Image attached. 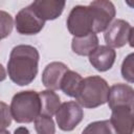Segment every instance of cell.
<instances>
[{
    "instance_id": "603a6c76",
    "label": "cell",
    "mask_w": 134,
    "mask_h": 134,
    "mask_svg": "<svg viewBox=\"0 0 134 134\" xmlns=\"http://www.w3.org/2000/svg\"><path fill=\"white\" fill-rule=\"evenodd\" d=\"M5 79H6V71H5L4 67L0 64V82L4 81Z\"/></svg>"
},
{
    "instance_id": "52a82bcc",
    "label": "cell",
    "mask_w": 134,
    "mask_h": 134,
    "mask_svg": "<svg viewBox=\"0 0 134 134\" xmlns=\"http://www.w3.org/2000/svg\"><path fill=\"white\" fill-rule=\"evenodd\" d=\"M16 29L21 35H36L39 34L45 25V21L40 19L32 10L30 5L22 8L15 19Z\"/></svg>"
},
{
    "instance_id": "e0dca14e",
    "label": "cell",
    "mask_w": 134,
    "mask_h": 134,
    "mask_svg": "<svg viewBox=\"0 0 134 134\" xmlns=\"http://www.w3.org/2000/svg\"><path fill=\"white\" fill-rule=\"evenodd\" d=\"M82 134H118L110 120H97L89 124L82 132Z\"/></svg>"
},
{
    "instance_id": "7402d4cb",
    "label": "cell",
    "mask_w": 134,
    "mask_h": 134,
    "mask_svg": "<svg viewBox=\"0 0 134 134\" xmlns=\"http://www.w3.org/2000/svg\"><path fill=\"white\" fill-rule=\"evenodd\" d=\"M14 134H29V131L25 127H19L15 130Z\"/></svg>"
},
{
    "instance_id": "4fadbf2b",
    "label": "cell",
    "mask_w": 134,
    "mask_h": 134,
    "mask_svg": "<svg viewBox=\"0 0 134 134\" xmlns=\"http://www.w3.org/2000/svg\"><path fill=\"white\" fill-rule=\"evenodd\" d=\"M116 58V52L113 48L106 45H98L97 48L89 55L90 64L100 72L112 68Z\"/></svg>"
},
{
    "instance_id": "d6986e66",
    "label": "cell",
    "mask_w": 134,
    "mask_h": 134,
    "mask_svg": "<svg viewBox=\"0 0 134 134\" xmlns=\"http://www.w3.org/2000/svg\"><path fill=\"white\" fill-rule=\"evenodd\" d=\"M13 26H14L13 17L4 10H0V40L10 35L13 30Z\"/></svg>"
},
{
    "instance_id": "6da1fadb",
    "label": "cell",
    "mask_w": 134,
    "mask_h": 134,
    "mask_svg": "<svg viewBox=\"0 0 134 134\" xmlns=\"http://www.w3.org/2000/svg\"><path fill=\"white\" fill-rule=\"evenodd\" d=\"M39 51L31 45H17L9 55L7 72L9 79L19 86L30 84L37 73L39 64Z\"/></svg>"
},
{
    "instance_id": "277c9868",
    "label": "cell",
    "mask_w": 134,
    "mask_h": 134,
    "mask_svg": "<svg viewBox=\"0 0 134 134\" xmlns=\"http://www.w3.org/2000/svg\"><path fill=\"white\" fill-rule=\"evenodd\" d=\"M67 28L74 37L94 34V16L90 5L74 6L67 18Z\"/></svg>"
},
{
    "instance_id": "7c38bea8",
    "label": "cell",
    "mask_w": 134,
    "mask_h": 134,
    "mask_svg": "<svg viewBox=\"0 0 134 134\" xmlns=\"http://www.w3.org/2000/svg\"><path fill=\"white\" fill-rule=\"evenodd\" d=\"M68 67L62 62H51L42 73V83L49 90H59L64 74L68 71Z\"/></svg>"
},
{
    "instance_id": "ba28073f",
    "label": "cell",
    "mask_w": 134,
    "mask_h": 134,
    "mask_svg": "<svg viewBox=\"0 0 134 134\" xmlns=\"http://www.w3.org/2000/svg\"><path fill=\"white\" fill-rule=\"evenodd\" d=\"M94 16V34L102 32L110 25L115 17V6L111 1L97 0L89 4Z\"/></svg>"
},
{
    "instance_id": "5b68a950",
    "label": "cell",
    "mask_w": 134,
    "mask_h": 134,
    "mask_svg": "<svg viewBox=\"0 0 134 134\" xmlns=\"http://www.w3.org/2000/svg\"><path fill=\"white\" fill-rule=\"evenodd\" d=\"M132 36H133V27L129 22L117 19L114 20L105 30L104 39L106 44L111 48H120L129 43L132 44Z\"/></svg>"
},
{
    "instance_id": "9c48e42d",
    "label": "cell",
    "mask_w": 134,
    "mask_h": 134,
    "mask_svg": "<svg viewBox=\"0 0 134 134\" xmlns=\"http://www.w3.org/2000/svg\"><path fill=\"white\" fill-rule=\"evenodd\" d=\"M108 105L112 110L117 107H131L134 104V90L130 85L115 84L109 90Z\"/></svg>"
},
{
    "instance_id": "9a60e30c",
    "label": "cell",
    "mask_w": 134,
    "mask_h": 134,
    "mask_svg": "<svg viewBox=\"0 0 134 134\" xmlns=\"http://www.w3.org/2000/svg\"><path fill=\"white\" fill-rule=\"evenodd\" d=\"M82 82H83V77L77 72L68 70L62 79L60 89L66 95L70 97H76L79 90L81 88Z\"/></svg>"
},
{
    "instance_id": "8fae6325",
    "label": "cell",
    "mask_w": 134,
    "mask_h": 134,
    "mask_svg": "<svg viewBox=\"0 0 134 134\" xmlns=\"http://www.w3.org/2000/svg\"><path fill=\"white\" fill-rule=\"evenodd\" d=\"M110 122L118 134H133V108L125 106L112 109Z\"/></svg>"
},
{
    "instance_id": "44dd1931",
    "label": "cell",
    "mask_w": 134,
    "mask_h": 134,
    "mask_svg": "<svg viewBox=\"0 0 134 134\" xmlns=\"http://www.w3.org/2000/svg\"><path fill=\"white\" fill-rule=\"evenodd\" d=\"M10 108L3 102H0V131L5 130L12 124Z\"/></svg>"
},
{
    "instance_id": "ffe728a7",
    "label": "cell",
    "mask_w": 134,
    "mask_h": 134,
    "mask_svg": "<svg viewBox=\"0 0 134 134\" xmlns=\"http://www.w3.org/2000/svg\"><path fill=\"white\" fill-rule=\"evenodd\" d=\"M133 53H130L122 62L121 65V75L122 77L128 81L129 83H133L134 82V71H133Z\"/></svg>"
},
{
    "instance_id": "30bf717a",
    "label": "cell",
    "mask_w": 134,
    "mask_h": 134,
    "mask_svg": "<svg viewBox=\"0 0 134 134\" xmlns=\"http://www.w3.org/2000/svg\"><path fill=\"white\" fill-rule=\"evenodd\" d=\"M65 1L58 0H37L30 4V7L36 15L43 21L54 20L63 13Z\"/></svg>"
},
{
    "instance_id": "2e32d148",
    "label": "cell",
    "mask_w": 134,
    "mask_h": 134,
    "mask_svg": "<svg viewBox=\"0 0 134 134\" xmlns=\"http://www.w3.org/2000/svg\"><path fill=\"white\" fill-rule=\"evenodd\" d=\"M41 102V114L52 116L58 111L60 105V96L52 90H45L39 93Z\"/></svg>"
},
{
    "instance_id": "8992f818",
    "label": "cell",
    "mask_w": 134,
    "mask_h": 134,
    "mask_svg": "<svg viewBox=\"0 0 134 134\" xmlns=\"http://www.w3.org/2000/svg\"><path fill=\"white\" fill-rule=\"evenodd\" d=\"M84 112L75 102L63 103L55 112L58 126L63 131H72L83 119Z\"/></svg>"
},
{
    "instance_id": "3957f363",
    "label": "cell",
    "mask_w": 134,
    "mask_h": 134,
    "mask_svg": "<svg viewBox=\"0 0 134 134\" xmlns=\"http://www.w3.org/2000/svg\"><path fill=\"white\" fill-rule=\"evenodd\" d=\"M108 83L100 76L92 75L83 79L81 88L76 95L79 105L84 108H96L104 105L108 100L109 96Z\"/></svg>"
},
{
    "instance_id": "cb8c5ba5",
    "label": "cell",
    "mask_w": 134,
    "mask_h": 134,
    "mask_svg": "<svg viewBox=\"0 0 134 134\" xmlns=\"http://www.w3.org/2000/svg\"><path fill=\"white\" fill-rule=\"evenodd\" d=\"M0 134H9V132L6 131V130H1L0 131Z\"/></svg>"
},
{
    "instance_id": "7a4b0ae2",
    "label": "cell",
    "mask_w": 134,
    "mask_h": 134,
    "mask_svg": "<svg viewBox=\"0 0 134 134\" xmlns=\"http://www.w3.org/2000/svg\"><path fill=\"white\" fill-rule=\"evenodd\" d=\"M12 117L19 124H29L41 114L39 93L34 90L16 93L10 103Z\"/></svg>"
},
{
    "instance_id": "ac0fdd59",
    "label": "cell",
    "mask_w": 134,
    "mask_h": 134,
    "mask_svg": "<svg viewBox=\"0 0 134 134\" xmlns=\"http://www.w3.org/2000/svg\"><path fill=\"white\" fill-rule=\"evenodd\" d=\"M35 128L37 134H54L55 127L52 118L50 116H46L40 114L35 119Z\"/></svg>"
},
{
    "instance_id": "5bb4252c",
    "label": "cell",
    "mask_w": 134,
    "mask_h": 134,
    "mask_svg": "<svg viewBox=\"0 0 134 134\" xmlns=\"http://www.w3.org/2000/svg\"><path fill=\"white\" fill-rule=\"evenodd\" d=\"M98 46V38L95 34L84 37H74L71 42L73 52L79 55H90Z\"/></svg>"
}]
</instances>
